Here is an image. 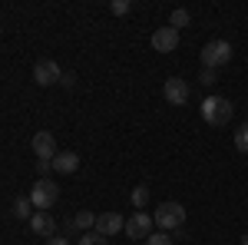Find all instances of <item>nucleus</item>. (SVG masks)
<instances>
[{
  "instance_id": "10",
  "label": "nucleus",
  "mask_w": 248,
  "mask_h": 245,
  "mask_svg": "<svg viewBox=\"0 0 248 245\" xmlns=\"http://www.w3.org/2000/svg\"><path fill=\"white\" fill-rule=\"evenodd\" d=\"M179 47V30H172V27H159L153 33V50L155 53H172Z\"/></svg>"
},
{
  "instance_id": "6",
  "label": "nucleus",
  "mask_w": 248,
  "mask_h": 245,
  "mask_svg": "<svg viewBox=\"0 0 248 245\" xmlns=\"http://www.w3.org/2000/svg\"><path fill=\"white\" fill-rule=\"evenodd\" d=\"M153 215H146V212H133V215H129V219H126V235H129V239H142V242H146V239H149V235H153Z\"/></svg>"
},
{
  "instance_id": "25",
  "label": "nucleus",
  "mask_w": 248,
  "mask_h": 245,
  "mask_svg": "<svg viewBox=\"0 0 248 245\" xmlns=\"http://www.w3.org/2000/svg\"><path fill=\"white\" fill-rule=\"evenodd\" d=\"M60 83H63V86H73V83H77V76H73V73H63V80H60Z\"/></svg>"
},
{
  "instance_id": "19",
  "label": "nucleus",
  "mask_w": 248,
  "mask_h": 245,
  "mask_svg": "<svg viewBox=\"0 0 248 245\" xmlns=\"http://www.w3.org/2000/svg\"><path fill=\"white\" fill-rule=\"evenodd\" d=\"M109 10H113V17H126V14L133 10V3H129V0H113Z\"/></svg>"
},
{
  "instance_id": "15",
  "label": "nucleus",
  "mask_w": 248,
  "mask_h": 245,
  "mask_svg": "<svg viewBox=\"0 0 248 245\" xmlns=\"http://www.w3.org/2000/svg\"><path fill=\"white\" fill-rule=\"evenodd\" d=\"M189 10L186 7H179V10H172V17H169V27L172 30H182V27H189Z\"/></svg>"
},
{
  "instance_id": "22",
  "label": "nucleus",
  "mask_w": 248,
  "mask_h": 245,
  "mask_svg": "<svg viewBox=\"0 0 248 245\" xmlns=\"http://www.w3.org/2000/svg\"><path fill=\"white\" fill-rule=\"evenodd\" d=\"M60 229H63V239H70V235H77V232H79L73 219H63V226H60Z\"/></svg>"
},
{
  "instance_id": "3",
  "label": "nucleus",
  "mask_w": 248,
  "mask_h": 245,
  "mask_svg": "<svg viewBox=\"0 0 248 245\" xmlns=\"http://www.w3.org/2000/svg\"><path fill=\"white\" fill-rule=\"evenodd\" d=\"M153 222L162 232H179V229L186 226V206L182 202H162V206L155 209Z\"/></svg>"
},
{
  "instance_id": "8",
  "label": "nucleus",
  "mask_w": 248,
  "mask_h": 245,
  "mask_svg": "<svg viewBox=\"0 0 248 245\" xmlns=\"http://www.w3.org/2000/svg\"><path fill=\"white\" fill-rule=\"evenodd\" d=\"M96 232L106 235V239H113L116 232H126V219L119 212H99L96 215Z\"/></svg>"
},
{
  "instance_id": "4",
  "label": "nucleus",
  "mask_w": 248,
  "mask_h": 245,
  "mask_svg": "<svg viewBox=\"0 0 248 245\" xmlns=\"http://www.w3.org/2000/svg\"><path fill=\"white\" fill-rule=\"evenodd\" d=\"M57 199H60V186L53 182V179H37L33 189H30V202H33L37 212L53 209V206H57Z\"/></svg>"
},
{
  "instance_id": "12",
  "label": "nucleus",
  "mask_w": 248,
  "mask_h": 245,
  "mask_svg": "<svg viewBox=\"0 0 248 245\" xmlns=\"http://www.w3.org/2000/svg\"><path fill=\"white\" fill-rule=\"evenodd\" d=\"M79 169V156L77 152H57V159H53V172H63V176H70V172Z\"/></svg>"
},
{
  "instance_id": "1",
  "label": "nucleus",
  "mask_w": 248,
  "mask_h": 245,
  "mask_svg": "<svg viewBox=\"0 0 248 245\" xmlns=\"http://www.w3.org/2000/svg\"><path fill=\"white\" fill-rule=\"evenodd\" d=\"M199 113H202V119L209 126H225L232 119V113H235V106H232L225 96H205L202 106H199Z\"/></svg>"
},
{
  "instance_id": "24",
  "label": "nucleus",
  "mask_w": 248,
  "mask_h": 245,
  "mask_svg": "<svg viewBox=\"0 0 248 245\" xmlns=\"http://www.w3.org/2000/svg\"><path fill=\"white\" fill-rule=\"evenodd\" d=\"M46 245H70V242H66L63 235H53V239H46Z\"/></svg>"
},
{
  "instance_id": "23",
  "label": "nucleus",
  "mask_w": 248,
  "mask_h": 245,
  "mask_svg": "<svg viewBox=\"0 0 248 245\" xmlns=\"http://www.w3.org/2000/svg\"><path fill=\"white\" fill-rule=\"evenodd\" d=\"M37 172H40V179H46V176L53 172V163H46V159H37Z\"/></svg>"
},
{
  "instance_id": "26",
  "label": "nucleus",
  "mask_w": 248,
  "mask_h": 245,
  "mask_svg": "<svg viewBox=\"0 0 248 245\" xmlns=\"http://www.w3.org/2000/svg\"><path fill=\"white\" fill-rule=\"evenodd\" d=\"M242 245H248V232H245V235H242Z\"/></svg>"
},
{
  "instance_id": "21",
  "label": "nucleus",
  "mask_w": 248,
  "mask_h": 245,
  "mask_svg": "<svg viewBox=\"0 0 248 245\" xmlns=\"http://www.w3.org/2000/svg\"><path fill=\"white\" fill-rule=\"evenodd\" d=\"M199 83H202V86H215V83H218V70H202V73H199Z\"/></svg>"
},
{
  "instance_id": "13",
  "label": "nucleus",
  "mask_w": 248,
  "mask_h": 245,
  "mask_svg": "<svg viewBox=\"0 0 248 245\" xmlns=\"http://www.w3.org/2000/svg\"><path fill=\"white\" fill-rule=\"evenodd\" d=\"M33 212H37V209H33V202H30V196H20V199H14V212H10L14 219L30 222V219H33Z\"/></svg>"
},
{
  "instance_id": "18",
  "label": "nucleus",
  "mask_w": 248,
  "mask_h": 245,
  "mask_svg": "<svg viewBox=\"0 0 248 245\" xmlns=\"http://www.w3.org/2000/svg\"><path fill=\"white\" fill-rule=\"evenodd\" d=\"M77 245H109V242H106V235H99V232L93 229V232H83Z\"/></svg>"
},
{
  "instance_id": "14",
  "label": "nucleus",
  "mask_w": 248,
  "mask_h": 245,
  "mask_svg": "<svg viewBox=\"0 0 248 245\" xmlns=\"http://www.w3.org/2000/svg\"><path fill=\"white\" fill-rule=\"evenodd\" d=\"M73 222H77V229H83V232H93L96 229V215L90 212V209H83V212L73 215Z\"/></svg>"
},
{
  "instance_id": "17",
  "label": "nucleus",
  "mask_w": 248,
  "mask_h": 245,
  "mask_svg": "<svg viewBox=\"0 0 248 245\" xmlns=\"http://www.w3.org/2000/svg\"><path fill=\"white\" fill-rule=\"evenodd\" d=\"M235 149L248 152V123H242V126L235 130Z\"/></svg>"
},
{
  "instance_id": "20",
  "label": "nucleus",
  "mask_w": 248,
  "mask_h": 245,
  "mask_svg": "<svg viewBox=\"0 0 248 245\" xmlns=\"http://www.w3.org/2000/svg\"><path fill=\"white\" fill-rule=\"evenodd\" d=\"M175 239H169V232H153L149 239H146V245H172Z\"/></svg>"
},
{
  "instance_id": "2",
  "label": "nucleus",
  "mask_w": 248,
  "mask_h": 245,
  "mask_svg": "<svg viewBox=\"0 0 248 245\" xmlns=\"http://www.w3.org/2000/svg\"><path fill=\"white\" fill-rule=\"evenodd\" d=\"M199 60H202V70H222L232 60V43L229 40H209V43L202 47Z\"/></svg>"
},
{
  "instance_id": "5",
  "label": "nucleus",
  "mask_w": 248,
  "mask_h": 245,
  "mask_svg": "<svg viewBox=\"0 0 248 245\" xmlns=\"http://www.w3.org/2000/svg\"><path fill=\"white\" fill-rule=\"evenodd\" d=\"M162 96H166L169 106H186L189 96H192V90H189V83H186L182 76H169L166 86H162Z\"/></svg>"
},
{
  "instance_id": "9",
  "label": "nucleus",
  "mask_w": 248,
  "mask_h": 245,
  "mask_svg": "<svg viewBox=\"0 0 248 245\" xmlns=\"http://www.w3.org/2000/svg\"><path fill=\"white\" fill-rule=\"evenodd\" d=\"M57 139H53V132H46V130H40L37 136H33V156L37 159H46V163H53L57 159Z\"/></svg>"
},
{
  "instance_id": "7",
  "label": "nucleus",
  "mask_w": 248,
  "mask_h": 245,
  "mask_svg": "<svg viewBox=\"0 0 248 245\" xmlns=\"http://www.w3.org/2000/svg\"><path fill=\"white\" fill-rule=\"evenodd\" d=\"M33 80H37V86H53L63 80V70H60L53 60H37V66H33Z\"/></svg>"
},
{
  "instance_id": "16",
  "label": "nucleus",
  "mask_w": 248,
  "mask_h": 245,
  "mask_svg": "<svg viewBox=\"0 0 248 245\" xmlns=\"http://www.w3.org/2000/svg\"><path fill=\"white\" fill-rule=\"evenodd\" d=\"M129 199H133L136 212H142V209H146V202H149V186H136V189H133V196H129Z\"/></svg>"
},
{
  "instance_id": "11",
  "label": "nucleus",
  "mask_w": 248,
  "mask_h": 245,
  "mask_svg": "<svg viewBox=\"0 0 248 245\" xmlns=\"http://www.w3.org/2000/svg\"><path fill=\"white\" fill-rule=\"evenodd\" d=\"M30 229H33V235L40 239H53L57 235V219L50 215V212H33V219H30Z\"/></svg>"
}]
</instances>
